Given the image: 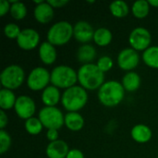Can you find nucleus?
I'll return each instance as SVG.
<instances>
[{"mask_svg":"<svg viewBox=\"0 0 158 158\" xmlns=\"http://www.w3.org/2000/svg\"><path fill=\"white\" fill-rule=\"evenodd\" d=\"M7 124V116L5 114V112L2 110L0 111V128L3 130Z\"/></svg>","mask_w":158,"mask_h":158,"instance_id":"nucleus-36","label":"nucleus"},{"mask_svg":"<svg viewBox=\"0 0 158 158\" xmlns=\"http://www.w3.org/2000/svg\"><path fill=\"white\" fill-rule=\"evenodd\" d=\"M129 41L134 50L145 51L149 48L148 46L151 43V34L145 28L138 27L131 32Z\"/></svg>","mask_w":158,"mask_h":158,"instance_id":"nucleus-9","label":"nucleus"},{"mask_svg":"<svg viewBox=\"0 0 158 158\" xmlns=\"http://www.w3.org/2000/svg\"><path fill=\"white\" fill-rule=\"evenodd\" d=\"M131 136H132L133 140L136 141L137 143H143L148 142L151 139L152 131L147 126L143 125V124H139V125H136L132 129Z\"/></svg>","mask_w":158,"mask_h":158,"instance_id":"nucleus-18","label":"nucleus"},{"mask_svg":"<svg viewBox=\"0 0 158 158\" xmlns=\"http://www.w3.org/2000/svg\"><path fill=\"white\" fill-rule=\"evenodd\" d=\"M39 119L48 130H58L65 123V117L56 106H45L39 112Z\"/></svg>","mask_w":158,"mask_h":158,"instance_id":"nucleus-7","label":"nucleus"},{"mask_svg":"<svg viewBox=\"0 0 158 158\" xmlns=\"http://www.w3.org/2000/svg\"><path fill=\"white\" fill-rule=\"evenodd\" d=\"M11 6H9V2L6 0H1L0 1V16H4L8 9H10Z\"/></svg>","mask_w":158,"mask_h":158,"instance_id":"nucleus-32","label":"nucleus"},{"mask_svg":"<svg viewBox=\"0 0 158 158\" xmlns=\"http://www.w3.org/2000/svg\"><path fill=\"white\" fill-rule=\"evenodd\" d=\"M96 65L103 72H106L113 67V61L109 56H102L100 59H98Z\"/></svg>","mask_w":158,"mask_h":158,"instance_id":"nucleus-31","label":"nucleus"},{"mask_svg":"<svg viewBox=\"0 0 158 158\" xmlns=\"http://www.w3.org/2000/svg\"><path fill=\"white\" fill-rule=\"evenodd\" d=\"M140 56L133 48H126L122 50L118 56V66L124 70H131L139 64Z\"/></svg>","mask_w":158,"mask_h":158,"instance_id":"nucleus-11","label":"nucleus"},{"mask_svg":"<svg viewBox=\"0 0 158 158\" xmlns=\"http://www.w3.org/2000/svg\"><path fill=\"white\" fill-rule=\"evenodd\" d=\"M105 74L94 64H84L78 71V81L84 89L94 91L104 84Z\"/></svg>","mask_w":158,"mask_h":158,"instance_id":"nucleus-1","label":"nucleus"},{"mask_svg":"<svg viewBox=\"0 0 158 158\" xmlns=\"http://www.w3.org/2000/svg\"><path fill=\"white\" fill-rule=\"evenodd\" d=\"M0 81L5 89H17L24 81V71L22 68L18 65H10L2 71Z\"/></svg>","mask_w":158,"mask_h":158,"instance_id":"nucleus-6","label":"nucleus"},{"mask_svg":"<svg viewBox=\"0 0 158 158\" xmlns=\"http://www.w3.org/2000/svg\"><path fill=\"white\" fill-rule=\"evenodd\" d=\"M25 128H26V131L30 134L36 135V134H39L42 131L43 124H42V122L40 121L39 118H31L26 120Z\"/></svg>","mask_w":158,"mask_h":158,"instance_id":"nucleus-27","label":"nucleus"},{"mask_svg":"<svg viewBox=\"0 0 158 158\" xmlns=\"http://www.w3.org/2000/svg\"><path fill=\"white\" fill-rule=\"evenodd\" d=\"M15 94L11 90L2 89L0 91V106L2 109H10L16 104Z\"/></svg>","mask_w":158,"mask_h":158,"instance_id":"nucleus-22","label":"nucleus"},{"mask_svg":"<svg viewBox=\"0 0 158 158\" xmlns=\"http://www.w3.org/2000/svg\"><path fill=\"white\" fill-rule=\"evenodd\" d=\"M4 32L7 38H9V39H15L16 38L17 39L19 37V33L21 32V31L18 25H16L14 23H9V24L5 26Z\"/></svg>","mask_w":158,"mask_h":158,"instance_id":"nucleus-30","label":"nucleus"},{"mask_svg":"<svg viewBox=\"0 0 158 158\" xmlns=\"http://www.w3.org/2000/svg\"><path fill=\"white\" fill-rule=\"evenodd\" d=\"M10 13L11 16L16 19H23L26 14H27V8L25 6V5L21 2H17L15 4L11 5L10 7Z\"/></svg>","mask_w":158,"mask_h":158,"instance_id":"nucleus-28","label":"nucleus"},{"mask_svg":"<svg viewBox=\"0 0 158 158\" xmlns=\"http://www.w3.org/2000/svg\"><path fill=\"white\" fill-rule=\"evenodd\" d=\"M148 3L154 6H158V0H148Z\"/></svg>","mask_w":158,"mask_h":158,"instance_id":"nucleus-37","label":"nucleus"},{"mask_svg":"<svg viewBox=\"0 0 158 158\" xmlns=\"http://www.w3.org/2000/svg\"><path fill=\"white\" fill-rule=\"evenodd\" d=\"M68 0H48L47 3L52 7H62L68 4Z\"/></svg>","mask_w":158,"mask_h":158,"instance_id":"nucleus-33","label":"nucleus"},{"mask_svg":"<svg viewBox=\"0 0 158 158\" xmlns=\"http://www.w3.org/2000/svg\"><path fill=\"white\" fill-rule=\"evenodd\" d=\"M74 28L68 21H59L54 24L47 33L48 42L53 45L67 44L73 35Z\"/></svg>","mask_w":158,"mask_h":158,"instance_id":"nucleus-4","label":"nucleus"},{"mask_svg":"<svg viewBox=\"0 0 158 158\" xmlns=\"http://www.w3.org/2000/svg\"><path fill=\"white\" fill-rule=\"evenodd\" d=\"M15 111L20 118L29 119L32 118V115L35 112V104L29 96L21 95L16 100Z\"/></svg>","mask_w":158,"mask_h":158,"instance_id":"nucleus-10","label":"nucleus"},{"mask_svg":"<svg viewBox=\"0 0 158 158\" xmlns=\"http://www.w3.org/2000/svg\"><path fill=\"white\" fill-rule=\"evenodd\" d=\"M125 89L118 81H110L105 82L99 89L98 98L106 106H116L123 99Z\"/></svg>","mask_w":158,"mask_h":158,"instance_id":"nucleus-2","label":"nucleus"},{"mask_svg":"<svg viewBox=\"0 0 158 158\" xmlns=\"http://www.w3.org/2000/svg\"><path fill=\"white\" fill-rule=\"evenodd\" d=\"M157 158H158V157H157Z\"/></svg>","mask_w":158,"mask_h":158,"instance_id":"nucleus-38","label":"nucleus"},{"mask_svg":"<svg viewBox=\"0 0 158 158\" xmlns=\"http://www.w3.org/2000/svg\"><path fill=\"white\" fill-rule=\"evenodd\" d=\"M94 31L92 25H90L87 21H79L74 26V37L81 43H87L94 39Z\"/></svg>","mask_w":158,"mask_h":158,"instance_id":"nucleus-13","label":"nucleus"},{"mask_svg":"<svg viewBox=\"0 0 158 158\" xmlns=\"http://www.w3.org/2000/svg\"><path fill=\"white\" fill-rule=\"evenodd\" d=\"M65 124L66 126L74 131L81 130L84 124L83 118L77 112H69L65 116Z\"/></svg>","mask_w":158,"mask_h":158,"instance_id":"nucleus-19","label":"nucleus"},{"mask_svg":"<svg viewBox=\"0 0 158 158\" xmlns=\"http://www.w3.org/2000/svg\"><path fill=\"white\" fill-rule=\"evenodd\" d=\"M132 13L136 18H145L149 13V3L146 0H138L132 6Z\"/></svg>","mask_w":158,"mask_h":158,"instance_id":"nucleus-26","label":"nucleus"},{"mask_svg":"<svg viewBox=\"0 0 158 158\" xmlns=\"http://www.w3.org/2000/svg\"><path fill=\"white\" fill-rule=\"evenodd\" d=\"M96 56V51L94 46L90 44H84L81 45L77 53V57L80 62L90 64Z\"/></svg>","mask_w":158,"mask_h":158,"instance_id":"nucleus-20","label":"nucleus"},{"mask_svg":"<svg viewBox=\"0 0 158 158\" xmlns=\"http://www.w3.org/2000/svg\"><path fill=\"white\" fill-rule=\"evenodd\" d=\"M39 56L44 64L50 65L55 62L56 58V52L53 44L49 42H44L39 48Z\"/></svg>","mask_w":158,"mask_h":158,"instance_id":"nucleus-16","label":"nucleus"},{"mask_svg":"<svg viewBox=\"0 0 158 158\" xmlns=\"http://www.w3.org/2000/svg\"><path fill=\"white\" fill-rule=\"evenodd\" d=\"M51 81V74L44 68H36L30 73L27 84L32 91L44 89Z\"/></svg>","mask_w":158,"mask_h":158,"instance_id":"nucleus-8","label":"nucleus"},{"mask_svg":"<svg viewBox=\"0 0 158 158\" xmlns=\"http://www.w3.org/2000/svg\"><path fill=\"white\" fill-rule=\"evenodd\" d=\"M94 40L100 46H106L112 40V33L106 28H99L95 31Z\"/></svg>","mask_w":158,"mask_h":158,"instance_id":"nucleus-24","label":"nucleus"},{"mask_svg":"<svg viewBox=\"0 0 158 158\" xmlns=\"http://www.w3.org/2000/svg\"><path fill=\"white\" fill-rule=\"evenodd\" d=\"M53 7L47 2L37 5L34 9V17L41 23H48L53 19Z\"/></svg>","mask_w":158,"mask_h":158,"instance_id":"nucleus-15","label":"nucleus"},{"mask_svg":"<svg viewBox=\"0 0 158 158\" xmlns=\"http://www.w3.org/2000/svg\"><path fill=\"white\" fill-rule=\"evenodd\" d=\"M11 144L10 136L4 130H0V153L4 154L6 152Z\"/></svg>","mask_w":158,"mask_h":158,"instance_id":"nucleus-29","label":"nucleus"},{"mask_svg":"<svg viewBox=\"0 0 158 158\" xmlns=\"http://www.w3.org/2000/svg\"><path fill=\"white\" fill-rule=\"evenodd\" d=\"M69 146L62 140L51 142L46 148V155L49 158H67Z\"/></svg>","mask_w":158,"mask_h":158,"instance_id":"nucleus-14","label":"nucleus"},{"mask_svg":"<svg viewBox=\"0 0 158 158\" xmlns=\"http://www.w3.org/2000/svg\"><path fill=\"white\" fill-rule=\"evenodd\" d=\"M141 85V78L135 72L127 73L122 80V86L128 92L136 91Z\"/></svg>","mask_w":158,"mask_h":158,"instance_id":"nucleus-21","label":"nucleus"},{"mask_svg":"<svg viewBox=\"0 0 158 158\" xmlns=\"http://www.w3.org/2000/svg\"><path fill=\"white\" fill-rule=\"evenodd\" d=\"M47 138L49 141L51 142H55V141H57V138H58V133H57V130H48L47 131Z\"/></svg>","mask_w":158,"mask_h":158,"instance_id":"nucleus-35","label":"nucleus"},{"mask_svg":"<svg viewBox=\"0 0 158 158\" xmlns=\"http://www.w3.org/2000/svg\"><path fill=\"white\" fill-rule=\"evenodd\" d=\"M144 63L154 69H158V46H152L146 49L143 54Z\"/></svg>","mask_w":158,"mask_h":158,"instance_id":"nucleus-23","label":"nucleus"},{"mask_svg":"<svg viewBox=\"0 0 158 158\" xmlns=\"http://www.w3.org/2000/svg\"><path fill=\"white\" fill-rule=\"evenodd\" d=\"M110 11L117 18L126 17L129 13V6L126 2L122 0H117L110 4Z\"/></svg>","mask_w":158,"mask_h":158,"instance_id":"nucleus-25","label":"nucleus"},{"mask_svg":"<svg viewBox=\"0 0 158 158\" xmlns=\"http://www.w3.org/2000/svg\"><path fill=\"white\" fill-rule=\"evenodd\" d=\"M78 80V73L68 66L56 67L51 73V82L56 88H70Z\"/></svg>","mask_w":158,"mask_h":158,"instance_id":"nucleus-5","label":"nucleus"},{"mask_svg":"<svg viewBox=\"0 0 158 158\" xmlns=\"http://www.w3.org/2000/svg\"><path fill=\"white\" fill-rule=\"evenodd\" d=\"M60 99L59 90L56 86L46 87L42 94V100L46 106H55Z\"/></svg>","mask_w":158,"mask_h":158,"instance_id":"nucleus-17","label":"nucleus"},{"mask_svg":"<svg viewBox=\"0 0 158 158\" xmlns=\"http://www.w3.org/2000/svg\"><path fill=\"white\" fill-rule=\"evenodd\" d=\"M40 37L39 33L33 29H24L17 38L19 46L24 50H31L37 46Z\"/></svg>","mask_w":158,"mask_h":158,"instance_id":"nucleus-12","label":"nucleus"},{"mask_svg":"<svg viewBox=\"0 0 158 158\" xmlns=\"http://www.w3.org/2000/svg\"><path fill=\"white\" fill-rule=\"evenodd\" d=\"M67 158H84V156L80 150L73 149V150H70L69 152Z\"/></svg>","mask_w":158,"mask_h":158,"instance_id":"nucleus-34","label":"nucleus"},{"mask_svg":"<svg viewBox=\"0 0 158 158\" xmlns=\"http://www.w3.org/2000/svg\"><path fill=\"white\" fill-rule=\"evenodd\" d=\"M88 95L83 87L72 86L67 89L62 95L63 106L70 112L81 109L87 103Z\"/></svg>","mask_w":158,"mask_h":158,"instance_id":"nucleus-3","label":"nucleus"}]
</instances>
